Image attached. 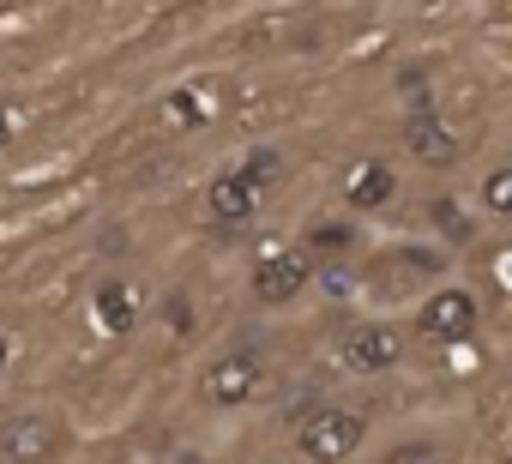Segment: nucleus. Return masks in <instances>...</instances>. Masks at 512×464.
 Returning a JSON list of instances; mask_svg holds the SVG:
<instances>
[{"mask_svg": "<svg viewBox=\"0 0 512 464\" xmlns=\"http://www.w3.org/2000/svg\"><path fill=\"white\" fill-rule=\"evenodd\" d=\"M308 368H314V320L272 326L235 314L181 374V398L199 428L229 434L260 416H278L302 392Z\"/></svg>", "mask_w": 512, "mask_h": 464, "instance_id": "obj_1", "label": "nucleus"}, {"mask_svg": "<svg viewBox=\"0 0 512 464\" xmlns=\"http://www.w3.org/2000/svg\"><path fill=\"white\" fill-rule=\"evenodd\" d=\"M157 290H163V284L151 278L145 260H103V266H85V284H79V296H73L67 314H61L55 356L79 362L91 380H109L133 350H145Z\"/></svg>", "mask_w": 512, "mask_h": 464, "instance_id": "obj_2", "label": "nucleus"}, {"mask_svg": "<svg viewBox=\"0 0 512 464\" xmlns=\"http://www.w3.org/2000/svg\"><path fill=\"white\" fill-rule=\"evenodd\" d=\"M290 181H296V157L278 133H253V139H235L211 169L205 181L193 187V205H199V229L217 242H247L253 229L278 223V205L290 199Z\"/></svg>", "mask_w": 512, "mask_h": 464, "instance_id": "obj_3", "label": "nucleus"}, {"mask_svg": "<svg viewBox=\"0 0 512 464\" xmlns=\"http://www.w3.org/2000/svg\"><path fill=\"white\" fill-rule=\"evenodd\" d=\"M404 404L410 392H332L302 380L278 410V452L290 464H362Z\"/></svg>", "mask_w": 512, "mask_h": 464, "instance_id": "obj_4", "label": "nucleus"}, {"mask_svg": "<svg viewBox=\"0 0 512 464\" xmlns=\"http://www.w3.org/2000/svg\"><path fill=\"white\" fill-rule=\"evenodd\" d=\"M416 338L386 314H314V386L332 392H410Z\"/></svg>", "mask_w": 512, "mask_h": 464, "instance_id": "obj_5", "label": "nucleus"}, {"mask_svg": "<svg viewBox=\"0 0 512 464\" xmlns=\"http://www.w3.org/2000/svg\"><path fill=\"white\" fill-rule=\"evenodd\" d=\"M235 260V296L247 320H272V326H296L320 314V266L308 260V248L296 242L290 217L253 229L247 242L229 248Z\"/></svg>", "mask_w": 512, "mask_h": 464, "instance_id": "obj_6", "label": "nucleus"}, {"mask_svg": "<svg viewBox=\"0 0 512 464\" xmlns=\"http://www.w3.org/2000/svg\"><path fill=\"white\" fill-rule=\"evenodd\" d=\"M241 109H247V85L235 67H187L175 73L169 85H157L145 103H139V133L145 145L157 151H181V145H205V139H223L241 127Z\"/></svg>", "mask_w": 512, "mask_h": 464, "instance_id": "obj_7", "label": "nucleus"}, {"mask_svg": "<svg viewBox=\"0 0 512 464\" xmlns=\"http://www.w3.org/2000/svg\"><path fill=\"white\" fill-rule=\"evenodd\" d=\"M464 266L416 236V229H380L374 248L356 260V314H386V320H404L422 296H434L446 278H458Z\"/></svg>", "mask_w": 512, "mask_h": 464, "instance_id": "obj_8", "label": "nucleus"}, {"mask_svg": "<svg viewBox=\"0 0 512 464\" xmlns=\"http://www.w3.org/2000/svg\"><path fill=\"white\" fill-rule=\"evenodd\" d=\"M410 193H416V175L404 169V157L374 139V145H344L320 181V199H332L338 211H350L356 223L368 229H398L404 211H410Z\"/></svg>", "mask_w": 512, "mask_h": 464, "instance_id": "obj_9", "label": "nucleus"}, {"mask_svg": "<svg viewBox=\"0 0 512 464\" xmlns=\"http://www.w3.org/2000/svg\"><path fill=\"white\" fill-rule=\"evenodd\" d=\"M85 422L61 392H19L0 398V464H79Z\"/></svg>", "mask_w": 512, "mask_h": 464, "instance_id": "obj_10", "label": "nucleus"}, {"mask_svg": "<svg viewBox=\"0 0 512 464\" xmlns=\"http://www.w3.org/2000/svg\"><path fill=\"white\" fill-rule=\"evenodd\" d=\"M464 452H476V410L404 404L362 464H452Z\"/></svg>", "mask_w": 512, "mask_h": 464, "instance_id": "obj_11", "label": "nucleus"}, {"mask_svg": "<svg viewBox=\"0 0 512 464\" xmlns=\"http://www.w3.org/2000/svg\"><path fill=\"white\" fill-rule=\"evenodd\" d=\"M410 338H416V350H458V344H482V338H500L494 332V314H488V302L476 296V284L458 272V278H446L434 296H422L410 314Z\"/></svg>", "mask_w": 512, "mask_h": 464, "instance_id": "obj_12", "label": "nucleus"}, {"mask_svg": "<svg viewBox=\"0 0 512 464\" xmlns=\"http://www.w3.org/2000/svg\"><path fill=\"white\" fill-rule=\"evenodd\" d=\"M398 229H416V236L440 242L458 266L488 242V223L476 217V205H470L464 181H416L410 211H404V223H398Z\"/></svg>", "mask_w": 512, "mask_h": 464, "instance_id": "obj_13", "label": "nucleus"}, {"mask_svg": "<svg viewBox=\"0 0 512 464\" xmlns=\"http://www.w3.org/2000/svg\"><path fill=\"white\" fill-rule=\"evenodd\" d=\"M290 229H296V242L308 248V260H314L320 272H344V266H356V260L374 248V236H380V229L356 223L350 211H338V205L320 199V193H314L308 205H296Z\"/></svg>", "mask_w": 512, "mask_h": 464, "instance_id": "obj_14", "label": "nucleus"}, {"mask_svg": "<svg viewBox=\"0 0 512 464\" xmlns=\"http://www.w3.org/2000/svg\"><path fill=\"white\" fill-rule=\"evenodd\" d=\"M55 350V332H37V308L13 290H0V398H19L25 374Z\"/></svg>", "mask_w": 512, "mask_h": 464, "instance_id": "obj_15", "label": "nucleus"}, {"mask_svg": "<svg viewBox=\"0 0 512 464\" xmlns=\"http://www.w3.org/2000/svg\"><path fill=\"white\" fill-rule=\"evenodd\" d=\"M464 193L488 223V236H512V145H488L464 175Z\"/></svg>", "mask_w": 512, "mask_h": 464, "instance_id": "obj_16", "label": "nucleus"}, {"mask_svg": "<svg viewBox=\"0 0 512 464\" xmlns=\"http://www.w3.org/2000/svg\"><path fill=\"white\" fill-rule=\"evenodd\" d=\"M464 278H470L476 296L488 302L500 344H512V236H488V242L464 260Z\"/></svg>", "mask_w": 512, "mask_h": 464, "instance_id": "obj_17", "label": "nucleus"}, {"mask_svg": "<svg viewBox=\"0 0 512 464\" xmlns=\"http://www.w3.org/2000/svg\"><path fill=\"white\" fill-rule=\"evenodd\" d=\"M37 121H43L37 97H19V91H0V157H13L19 145H31V139H37Z\"/></svg>", "mask_w": 512, "mask_h": 464, "instance_id": "obj_18", "label": "nucleus"}, {"mask_svg": "<svg viewBox=\"0 0 512 464\" xmlns=\"http://www.w3.org/2000/svg\"><path fill=\"white\" fill-rule=\"evenodd\" d=\"M241 464H290V458H284V452H278V440H272V446L253 452V458H241Z\"/></svg>", "mask_w": 512, "mask_h": 464, "instance_id": "obj_19", "label": "nucleus"}, {"mask_svg": "<svg viewBox=\"0 0 512 464\" xmlns=\"http://www.w3.org/2000/svg\"><path fill=\"white\" fill-rule=\"evenodd\" d=\"M452 464H488V458H482V440H476V452H464V458H452Z\"/></svg>", "mask_w": 512, "mask_h": 464, "instance_id": "obj_20", "label": "nucleus"}]
</instances>
